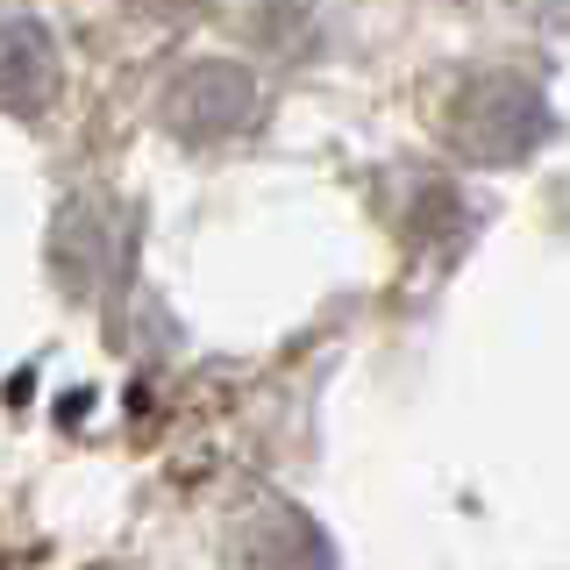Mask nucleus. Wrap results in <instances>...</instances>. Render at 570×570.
Masks as SVG:
<instances>
[{"instance_id":"f257e3e1","label":"nucleus","mask_w":570,"mask_h":570,"mask_svg":"<svg viewBox=\"0 0 570 570\" xmlns=\"http://www.w3.org/2000/svg\"><path fill=\"white\" fill-rule=\"evenodd\" d=\"M549 115H542V94L521 79H478L456 94V115H450V142L471 165H521V157L542 142Z\"/></svg>"},{"instance_id":"f03ea898","label":"nucleus","mask_w":570,"mask_h":570,"mask_svg":"<svg viewBox=\"0 0 570 570\" xmlns=\"http://www.w3.org/2000/svg\"><path fill=\"white\" fill-rule=\"evenodd\" d=\"M43 100H50V50H43V36L0 22V107L36 115Z\"/></svg>"}]
</instances>
